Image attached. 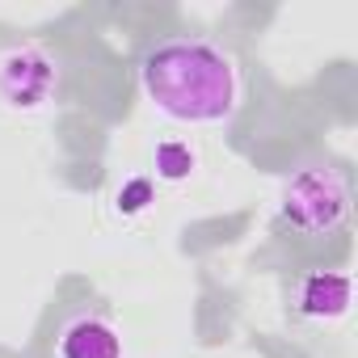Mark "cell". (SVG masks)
Returning <instances> with one entry per match:
<instances>
[{"label": "cell", "instance_id": "obj_1", "mask_svg": "<svg viewBox=\"0 0 358 358\" xmlns=\"http://www.w3.org/2000/svg\"><path fill=\"white\" fill-rule=\"evenodd\" d=\"M143 89L182 122H220L236 106V68L211 43L173 38L143 59Z\"/></svg>", "mask_w": 358, "mask_h": 358}, {"label": "cell", "instance_id": "obj_2", "mask_svg": "<svg viewBox=\"0 0 358 358\" xmlns=\"http://www.w3.org/2000/svg\"><path fill=\"white\" fill-rule=\"evenodd\" d=\"M350 211V186L333 164H303L282 190V220L303 236L333 232Z\"/></svg>", "mask_w": 358, "mask_h": 358}, {"label": "cell", "instance_id": "obj_3", "mask_svg": "<svg viewBox=\"0 0 358 358\" xmlns=\"http://www.w3.org/2000/svg\"><path fill=\"white\" fill-rule=\"evenodd\" d=\"M51 89H55V64L43 51H17L0 64V93L9 106L34 110L51 97Z\"/></svg>", "mask_w": 358, "mask_h": 358}, {"label": "cell", "instance_id": "obj_4", "mask_svg": "<svg viewBox=\"0 0 358 358\" xmlns=\"http://www.w3.org/2000/svg\"><path fill=\"white\" fill-rule=\"evenodd\" d=\"M350 308V278L337 270H316L299 287V312L312 320H333Z\"/></svg>", "mask_w": 358, "mask_h": 358}, {"label": "cell", "instance_id": "obj_5", "mask_svg": "<svg viewBox=\"0 0 358 358\" xmlns=\"http://www.w3.org/2000/svg\"><path fill=\"white\" fill-rule=\"evenodd\" d=\"M59 358H122V341H118V333L106 320L80 316V320H72L64 329Z\"/></svg>", "mask_w": 358, "mask_h": 358}, {"label": "cell", "instance_id": "obj_6", "mask_svg": "<svg viewBox=\"0 0 358 358\" xmlns=\"http://www.w3.org/2000/svg\"><path fill=\"white\" fill-rule=\"evenodd\" d=\"M190 169H194V152L186 143H160L156 148V173L164 182H182Z\"/></svg>", "mask_w": 358, "mask_h": 358}, {"label": "cell", "instance_id": "obj_7", "mask_svg": "<svg viewBox=\"0 0 358 358\" xmlns=\"http://www.w3.org/2000/svg\"><path fill=\"white\" fill-rule=\"evenodd\" d=\"M148 203H152V182H143V177H135V182H127L118 190V211H127V215L143 211Z\"/></svg>", "mask_w": 358, "mask_h": 358}]
</instances>
